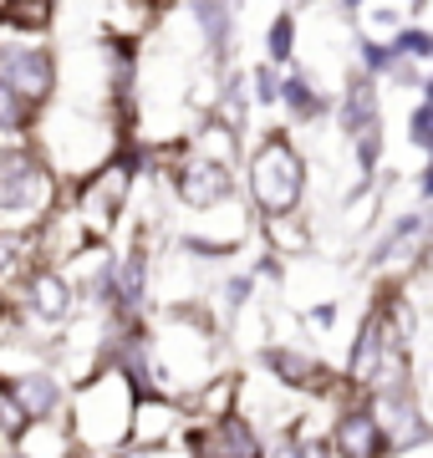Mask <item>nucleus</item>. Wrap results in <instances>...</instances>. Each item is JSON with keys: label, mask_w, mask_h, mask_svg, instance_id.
<instances>
[{"label": "nucleus", "mask_w": 433, "mask_h": 458, "mask_svg": "<svg viewBox=\"0 0 433 458\" xmlns=\"http://www.w3.org/2000/svg\"><path fill=\"white\" fill-rule=\"evenodd\" d=\"M11 382V393H16L21 412H26V423L31 418H56V408H62V382L51 372H16V377H5Z\"/></svg>", "instance_id": "f8f14e48"}, {"label": "nucleus", "mask_w": 433, "mask_h": 458, "mask_svg": "<svg viewBox=\"0 0 433 458\" xmlns=\"http://www.w3.org/2000/svg\"><path fill=\"white\" fill-rule=\"evenodd\" d=\"M26 311L36 316V321H67L72 306H77V295H72V280L62 276V270H51V265H36L31 276H26Z\"/></svg>", "instance_id": "1a4fd4ad"}, {"label": "nucleus", "mask_w": 433, "mask_h": 458, "mask_svg": "<svg viewBox=\"0 0 433 458\" xmlns=\"http://www.w3.org/2000/svg\"><path fill=\"white\" fill-rule=\"evenodd\" d=\"M266 367L270 377H281L285 387H301V393H327L332 382H327V367H321L311 352H296V346H266Z\"/></svg>", "instance_id": "9b49d317"}, {"label": "nucleus", "mask_w": 433, "mask_h": 458, "mask_svg": "<svg viewBox=\"0 0 433 458\" xmlns=\"http://www.w3.org/2000/svg\"><path fill=\"white\" fill-rule=\"evenodd\" d=\"M230 403H234V377H209V387L200 393V403H194V408L215 423V418H225V412H230Z\"/></svg>", "instance_id": "a211bd4d"}, {"label": "nucleus", "mask_w": 433, "mask_h": 458, "mask_svg": "<svg viewBox=\"0 0 433 458\" xmlns=\"http://www.w3.org/2000/svg\"><path fill=\"white\" fill-rule=\"evenodd\" d=\"M21 428H26V412H21L11 382L0 377V433H5V438H21Z\"/></svg>", "instance_id": "4be33fe9"}, {"label": "nucleus", "mask_w": 433, "mask_h": 458, "mask_svg": "<svg viewBox=\"0 0 433 458\" xmlns=\"http://www.w3.org/2000/svg\"><path fill=\"white\" fill-rule=\"evenodd\" d=\"M260 458H301V454H296V443L291 438H276L270 448H260Z\"/></svg>", "instance_id": "c85d7f7f"}, {"label": "nucleus", "mask_w": 433, "mask_h": 458, "mask_svg": "<svg viewBox=\"0 0 433 458\" xmlns=\"http://www.w3.org/2000/svg\"><path fill=\"white\" fill-rule=\"evenodd\" d=\"M301 194H306V164L291 148V138L276 132V138H266L255 148L250 158V199L266 219H281V214H296Z\"/></svg>", "instance_id": "f03ea898"}, {"label": "nucleus", "mask_w": 433, "mask_h": 458, "mask_svg": "<svg viewBox=\"0 0 433 458\" xmlns=\"http://www.w3.org/2000/svg\"><path fill=\"white\" fill-rule=\"evenodd\" d=\"M291 47H296V21L291 16H276L266 31V51H270V66L276 62H291Z\"/></svg>", "instance_id": "aec40b11"}, {"label": "nucleus", "mask_w": 433, "mask_h": 458, "mask_svg": "<svg viewBox=\"0 0 433 458\" xmlns=\"http://www.w3.org/2000/svg\"><path fill=\"white\" fill-rule=\"evenodd\" d=\"M260 433L240 412H225L209 423V433H194V458H260Z\"/></svg>", "instance_id": "6e6552de"}, {"label": "nucleus", "mask_w": 433, "mask_h": 458, "mask_svg": "<svg viewBox=\"0 0 433 458\" xmlns=\"http://www.w3.org/2000/svg\"><path fill=\"white\" fill-rule=\"evenodd\" d=\"M31 117H36L31 107H26V102H21L5 82H0V132H21L26 123H31Z\"/></svg>", "instance_id": "412c9836"}, {"label": "nucleus", "mask_w": 433, "mask_h": 458, "mask_svg": "<svg viewBox=\"0 0 433 458\" xmlns=\"http://www.w3.org/2000/svg\"><path fill=\"white\" fill-rule=\"evenodd\" d=\"M362 66L367 72H387V66H393V47H383V41H362Z\"/></svg>", "instance_id": "bb28decb"}, {"label": "nucleus", "mask_w": 433, "mask_h": 458, "mask_svg": "<svg viewBox=\"0 0 433 458\" xmlns=\"http://www.w3.org/2000/svg\"><path fill=\"white\" fill-rule=\"evenodd\" d=\"M230 11H234V0H200V5H194V21L204 26L215 56H230V41H234V16Z\"/></svg>", "instance_id": "2eb2a0df"}, {"label": "nucleus", "mask_w": 433, "mask_h": 458, "mask_svg": "<svg viewBox=\"0 0 433 458\" xmlns=\"http://www.w3.org/2000/svg\"><path fill=\"white\" fill-rule=\"evenodd\" d=\"M36 234H21V229H0V291H16L26 285V276L36 270Z\"/></svg>", "instance_id": "4468645a"}, {"label": "nucleus", "mask_w": 433, "mask_h": 458, "mask_svg": "<svg viewBox=\"0 0 433 458\" xmlns=\"http://www.w3.org/2000/svg\"><path fill=\"white\" fill-rule=\"evenodd\" d=\"M0 82L36 113L56 87V62L47 47H0Z\"/></svg>", "instance_id": "423d86ee"}, {"label": "nucleus", "mask_w": 433, "mask_h": 458, "mask_svg": "<svg viewBox=\"0 0 433 458\" xmlns=\"http://www.w3.org/2000/svg\"><path fill=\"white\" fill-rule=\"evenodd\" d=\"M342 5H347V11H357V5H362V0H342Z\"/></svg>", "instance_id": "7c9ffc66"}, {"label": "nucleus", "mask_w": 433, "mask_h": 458, "mask_svg": "<svg viewBox=\"0 0 433 458\" xmlns=\"http://www.w3.org/2000/svg\"><path fill=\"white\" fill-rule=\"evenodd\" d=\"M56 199V183H51V168L26 153V148H5L0 153V214L5 219H41V209H51Z\"/></svg>", "instance_id": "7ed1b4c3"}, {"label": "nucleus", "mask_w": 433, "mask_h": 458, "mask_svg": "<svg viewBox=\"0 0 433 458\" xmlns=\"http://www.w3.org/2000/svg\"><path fill=\"white\" fill-rule=\"evenodd\" d=\"M352 143H357V168L372 174V168H378V153H383V128H362Z\"/></svg>", "instance_id": "5701e85b"}, {"label": "nucleus", "mask_w": 433, "mask_h": 458, "mask_svg": "<svg viewBox=\"0 0 433 458\" xmlns=\"http://www.w3.org/2000/svg\"><path fill=\"white\" fill-rule=\"evenodd\" d=\"M133 408H138V393L133 382L117 372V367H102L92 382H82L77 387V397H72V443H82L87 458L107 454V448H123L128 443V428H133Z\"/></svg>", "instance_id": "f257e3e1"}, {"label": "nucleus", "mask_w": 433, "mask_h": 458, "mask_svg": "<svg viewBox=\"0 0 433 458\" xmlns=\"http://www.w3.org/2000/svg\"><path fill=\"white\" fill-rule=\"evenodd\" d=\"M276 102H285L296 117H317L321 107H327V102H321V92L306 82V77H285V82H281V98H276Z\"/></svg>", "instance_id": "f3484780"}, {"label": "nucleus", "mask_w": 433, "mask_h": 458, "mask_svg": "<svg viewBox=\"0 0 433 458\" xmlns=\"http://www.w3.org/2000/svg\"><path fill=\"white\" fill-rule=\"evenodd\" d=\"M311 321H317V327H332L336 311H332V306H317V311H311Z\"/></svg>", "instance_id": "c756f323"}, {"label": "nucleus", "mask_w": 433, "mask_h": 458, "mask_svg": "<svg viewBox=\"0 0 433 458\" xmlns=\"http://www.w3.org/2000/svg\"><path fill=\"white\" fill-rule=\"evenodd\" d=\"M408 128H413V143H418V148H429V143H433V102H418V107H413V123H408Z\"/></svg>", "instance_id": "a878e982"}, {"label": "nucleus", "mask_w": 433, "mask_h": 458, "mask_svg": "<svg viewBox=\"0 0 433 458\" xmlns=\"http://www.w3.org/2000/svg\"><path fill=\"white\" fill-rule=\"evenodd\" d=\"M332 458H383V433L367 418V408H342L332 423Z\"/></svg>", "instance_id": "9d476101"}, {"label": "nucleus", "mask_w": 433, "mask_h": 458, "mask_svg": "<svg viewBox=\"0 0 433 458\" xmlns=\"http://www.w3.org/2000/svg\"><path fill=\"white\" fill-rule=\"evenodd\" d=\"M245 301H250V276H234L230 285H225V306H230V311H240Z\"/></svg>", "instance_id": "cd10ccee"}, {"label": "nucleus", "mask_w": 433, "mask_h": 458, "mask_svg": "<svg viewBox=\"0 0 433 458\" xmlns=\"http://www.w3.org/2000/svg\"><path fill=\"white\" fill-rule=\"evenodd\" d=\"M429 51H433L429 31H403L398 41H393V56H408V62H423Z\"/></svg>", "instance_id": "b1692460"}, {"label": "nucleus", "mask_w": 433, "mask_h": 458, "mask_svg": "<svg viewBox=\"0 0 433 458\" xmlns=\"http://www.w3.org/2000/svg\"><path fill=\"white\" fill-rule=\"evenodd\" d=\"M281 98V77H276V66H255V102H276Z\"/></svg>", "instance_id": "393cba45"}, {"label": "nucleus", "mask_w": 433, "mask_h": 458, "mask_svg": "<svg viewBox=\"0 0 433 458\" xmlns=\"http://www.w3.org/2000/svg\"><path fill=\"white\" fill-rule=\"evenodd\" d=\"M128 189H133V164H107L77 189V219H82L87 240H102L117 225V214L128 204Z\"/></svg>", "instance_id": "39448f33"}, {"label": "nucleus", "mask_w": 433, "mask_h": 458, "mask_svg": "<svg viewBox=\"0 0 433 458\" xmlns=\"http://www.w3.org/2000/svg\"><path fill=\"white\" fill-rule=\"evenodd\" d=\"M72 448H77V443H72L62 418H31L16 438V458H67Z\"/></svg>", "instance_id": "ddd939ff"}, {"label": "nucleus", "mask_w": 433, "mask_h": 458, "mask_svg": "<svg viewBox=\"0 0 433 458\" xmlns=\"http://www.w3.org/2000/svg\"><path fill=\"white\" fill-rule=\"evenodd\" d=\"M342 128H347V138H357L362 128H378V87L367 82H352L347 98H342Z\"/></svg>", "instance_id": "dca6fc26"}, {"label": "nucleus", "mask_w": 433, "mask_h": 458, "mask_svg": "<svg viewBox=\"0 0 433 458\" xmlns=\"http://www.w3.org/2000/svg\"><path fill=\"white\" fill-rule=\"evenodd\" d=\"M5 21L26 26V31H41L51 21V0H5Z\"/></svg>", "instance_id": "6ab92c4d"}, {"label": "nucleus", "mask_w": 433, "mask_h": 458, "mask_svg": "<svg viewBox=\"0 0 433 458\" xmlns=\"http://www.w3.org/2000/svg\"><path fill=\"white\" fill-rule=\"evenodd\" d=\"M230 194H234L230 164L204 158L200 148H194V153L179 164V199L189 204V209H215V204H225Z\"/></svg>", "instance_id": "0eeeda50"}, {"label": "nucleus", "mask_w": 433, "mask_h": 458, "mask_svg": "<svg viewBox=\"0 0 433 458\" xmlns=\"http://www.w3.org/2000/svg\"><path fill=\"white\" fill-rule=\"evenodd\" d=\"M367 418L378 423V433H383V448H393V454H403V448H418V443L429 438V418H423V408H418L413 382L372 387V393H367Z\"/></svg>", "instance_id": "20e7f679"}]
</instances>
